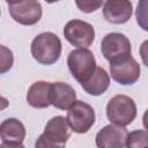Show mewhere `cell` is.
<instances>
[{"instance_id": "6da1fadb", "label": "cell", "mask_w": 148, "mask_h": 148, "mask_svg": "<svg viewBox=\"0 0 148 148\" xmlns=\"http://www.w3.org/2000/svg\"><path fill=\"white\" fill-rule=\"evenodd\" d=\"M32 58L42 65H52L60 58L61 40L53 32H42L37 35L30 46Z\"/></svg>"}, {"instance_id": "7a4b0ae2", "label": "cell", "mask_w": 148, "mask_h": 148, "mask_svg": "<svg viewBox=\"0 0 148 148\" xmlns=\"http://www.w3.org/2000/svg\"><path fill=\"white\" fill-rule=\"evenodd\" d=\"M69 136L71 127L67 123V119L62 116H56L46 123L44 132L39 135L35 146L43 148H61L66 145Z\"/></svg>"}, {"instance_id": "3957f363", "label": "cell", "mask_w": 148, "mask_h": 148, "mask_svg": "<svg viewBox=\"0 0 148 148\" xmlns=\"http://www.w3.org/2000/svg\"><path fill=\"white\" fill-rule=\"evenodd\" d=\"M67 66L73 77L81 84L88 80L96 69V59L87 47H77L69 52Z\"/></svg>"}, {"instance_id": "277c9868", "label": "cell", "mask_w": 148, "mask_h": 148, "mask_svg": "<svg viewBox=\"0 0 148 148\" xmlns=\"http://www.w3.org/2000/svg\"><path fill=\"white\" fill-rule=\"evenodd\" d=\"M106 117L111 124L127 126L136 117V105L130 96L116 95L106 105Z\"/></svg>"}, {"instance_id": "5b68a950", "label": "cell", "mask_w": 148, "mask_h": 148, "mask_svg": "<svg viewBox=\"0 0 148 148\" xmlns=\"http://www.w3.org/2000/svg\"><path fill=\"white\" fill-rule=\"evenodd\" d=\"M101 50L104 58L110 62H118L131 57V42L120 32H110L105 35L101 43Z\"/></svg>"}, {"instance_id": "8992f818", "label": "cell", "mask_w": 148, "mask_h": 148, "mask_svg": "<svg viewBox=\"0 0 148 148\" xmlns=\"http://www.w3.org/2000/svg\"><path fill=\"white\" fill-rule=\"evenodd\" d=\"M95 111L92 106L83 101H75L67 109V123L75 133H87L95 124Z\"/></svg>"}, {"instance_id": "52a82bcc", "label": "cell", "mask_w": 148, "mask_h": 148, "mask_svg": "<svg viewBox=\"0 0 148 148\" xmlns=\"http://www.w3.org/2000/svg\"><path fill=\"white\" fill-rule=\"evenodd\" d=\"M65 38L76 47H88L95 39L94 27L81 20H71L64 28Z\"/></svg>"}, {"instance_id": "ba28073f", "label": "cell", "mask_w": 148, "mask_h": 148, "mask_svg": "<svg viewBox=\"0 0 148 148\" xmlns=\"http://www.w3.org/2000/svg\"><path fill=\"white\" fill-rule=\"evenodd\" d=\"M12 18L22 25H34L42 17V6L37 0H22L8 5Z\"/></svg>"}, {"instance_id": "9c48e42d", "label": "cell", "mask_w": 148, "mask_h": 148, "mask_svg": "<svg viewBox=\"0 0 148 148\" xmlns=\"http://www.w3.org/2000/svg\"><path fill=\"white\" fill-rule=\"evenodd\" d=\"M110 73L116 82L123 86H131L140 77V65L131 56L125 60L110 64Z\"/></svg>"}, {"instance_id": "30bf717a", "label": "cell", "mask_w": 148, "mask_h": 148, "mask_svg": "<svg viewBox=\"0 0 148 148\" xmlns=\"http://www.w3.org/2000/svg\"><path fill=\"white\" fill-rule=\"evenodd\" d=\"M25 138V127L16 118H7L0 124V139L1 146L5 147H23Z\"/></svg>"}, {"instance_id": "8fae6325", "label": "cell", "mask_w": 148, "mask_h": 148, "mask_svg": "<svg viewBox=\"0 0 148 148\" xmlns=\"http://www.w3.org/2000/svg\"><path fill=\"white\" fill-rule=\"evenodd\" d=\"M127 133L125 126L106 125L96 134V146L98 148H123L126 143Z\"/></svg>"}, {"instance_id": "7c38bea8", "label": "cell", "mask_w": 148, "mask_h": 148, "mask_svg": "<svg viewBox=\"0 0 148 148\" xmlns=\"http://www.w3.org/2000/svg\"><path fill=\"white\" fill-rule=\"evenodd\" d=\"M133 12V6L130 0H105L103 6L104 18L113 24L126 23Z\"/></svg>"}, {"instance_id": "4fadbf2b", "label": "cell", "mask_w": 148, "mask_h": 148, "mask_svg": "<svg viewBox=\"0 0 148 148\" xmlns=\"http://www.w3.org/2000/svg\"><path fill=\"white\" fill-rule=\"evenodd\" d=\"M76 101V91L74 88L65 82L51 83L50 102L51 105L59 110H67Z\"/></svg>"}, {"instance_id": "5bb4252c", "label": "cell", "mask_w": 148, "mask_h": 148, "mask_svg": "<svg viewBox=\"0 0 148 148\" xmlns=\"http://www.w3.org/2000/svg\"><path fill=\"white\" fill-rule=\"evenodd\" d=\"M51 82L37 81L30 86L27 92V102L36 109H44L51 105L50 102Z\"/></svg>"}, {"instance_id": "9a60e30c", "label": "cell", "mask_w": 148, "mask_h": 148, "mask_svg": "<svg viewBox=\"0 0 148 148\" xmlns=\"http://www.w3.org/2000/svg\"><path fill=\"white\" fill-rule=\"evenodd\" d=\"M110 86V76L102 67H96L94 73L88 80L81 83L83 90L92 96H99L104 94Z\"/></svg>"}, {"instance_id": "2e32d148", "label": "cell", "mask_w": 148, "mask_h": 148, "mask_svg": "<svg viewBox=\"0 0 148 148\" xmlns=\"http://www.w3.org/2000/svg\"><path fill=\"white\" fill-rule=\"evenodd\" d=\"M126 147H147L148 146V133L146 130H136L127 133Z\"/></svg>"}, {"instance_id": "e0dca14e", "label": "cell", "mask_w": 148, "mask_h": 148, "mask_svg": "<svg viewBox=\"0 0 148 148\" xmlns=\"http://www.w3.org/2000/svg\"><path fill=\"white\" fill-rule=\"evenodd\" d=\"M14 64L13 52L3 45H0V74H5L10 71Z\"/></svg>"}, {"instance_id": "ac0fdd59", "label": "cell", "mask_w": 148, "mask_h": 148, "mask_svg": "<svg viewBox=\"0 0 148 148\" xmlns=\"http://www.w3.org/2000/svg\"><path fill=\"white\" fill-rule=\"evenodd\" d=\"M104 0H75L76 7L83 13H92L99 9Z\"/></svg>"}, {"instance_id": "d6986e66", "label": "cell", "mask_w": 148, "mask_h": 148, "mask_svg": "<svg viewBox=\"0 0 148 148\" xmlns=\"http://www.w3.org/2000/svg\"><path fill=\"white\" fill-rule=\"evenodd\" d=\"M8 105H9V102H8V99H7L6 97H2V96L0 95V111L5 110V109H6Z\"/></svg>"}, {"instance_id": "ffe728a7", "label": "cell", "mask_w": 148, "mask_h": 148, "mask_svg": "<svg viewBox=\"0 0 148 148\" xmlns=\"http://www.w3.org/2000/svg\"><path fill=\"white\" fill-rule=\"evenodd\" d=\"M20 1H22V0H6V2H7L8 5H13V3H17V2H20Z\"/></svg>"}, {"instance_id": "44dd1931", "label": "cell", "mask_w": 148, "mask_h": 148, "mask_svg": "<svg viewBox=\"0 0 148 148\" xmlns=\"http://www.w3.org/2000/svg\"><path fill=\"white\" fill-rule=\"evenodd\" d=\"M45 2L47 3H53V2H57V1H60V0H44Z\"/></svg>"}, {"instance_id": "7402d4cb", "label": "cell", "mask_w": 148, "mask_h": 148, "mask_svg": "<svg viewBox=\"0 0 148 148\" xmlns=\"http://www.w3.org/2000/svg\"><path fill=\"white\" fill-rule=\"evenodd\" d=\"M0 14H1V12H0Z\"/></svg>"}]
</instances>
